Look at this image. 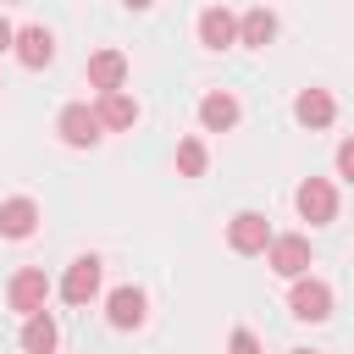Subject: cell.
<instances>
[{
    "mask_svg": "<svg viewBox=\"0 0 354 354\" xmlns=\"http://www.w3.org/2000/svg\"><path fill=\"white\" fill-rule=\"evenodd\" d=\"M293 205H299V216H304L310 227H326V221L337 216V188H332L326 177H304L299 194H293Z\"/></svg>",
    "mask_w": 354,
    "mask_h": 354,
    "instance_id": "cell-1",
    "label": "cell"
},
{
    "mask_svg": "<svg viewBox=\"0 0 354 354\" xmlns=\"http://www.w3.org/2000/svg\"><path fill=\"white\" fill-rule=\"evenodd\" d=\"M44 299H50V277H44L39 266H22V271L11 277V288H6V304H11L17 315H39Z\"/></svg>",
    "mask_w": 354,
    "mask_h": 354,
    "instance_id": "cell-2",
    "label": "cell"
},
{
    "mask_svg": "<svg viewBox=\"0 0 354 354\" xmlns=\"http://www.w3.org/2000/svg\"><path fill=\"white\" fill-rule=\"evenodd\" d=\"M55 133H61L72 149H88V144H100L105 122H100V111H94V105H66V111L55 116Z\"/></svg>",
    "mask_w": 354,
    "mask_h": 354,
    "instance_id": "cell-3",
    "label": "cell"
},
{
    "mask_svg": "<svg viewBox=\"0 0 354 354\" xmlns=\"http://www.w3.org/2000/svg\"><path fill=\"white\" fill-rule=\"evenodd\" d=\"M227 243H232V254H266V249H271L266 216H260V210H238V216L227 221Z\"/></svg>",
    "mask_w": 354,
    "mask_h": 354,
    "instance_id": "cell-4",
    "label": "cell"
},
{
    "mask_svg": "<svg viewBox=\"0 0 354 354\" xmlns=\"http://www.w3.org/2000/svg\"><path fill=\"white\" fill-rule=\"evenodd\" d=\"M266 266L277 271V277H304L310 271V238H299V232H282V238H271V249H266Z\"/></svg>",
    "mask_w": 354,
    "mask_h": 354,
    "instance_id": "cell-5",
    "label": "cell"
},
{
    "mask_svg": "<svg viewBox=\"0 0 354 354\" xmlns=\"http://www.w3.org/2000/svg\"><path fill=\"white\" fill-rule=\"evenodd\" d=\"M288 310H293L299 321H326V315H332V288H326L321 277H293Z\"/></svg>",
    "mask_w": 354,
    "mask_h": 354,
    "instance_id": "cell-6",
    "label": "cell"
},
{
    "mask_svg": "<svg viewBox=\"0 0 354 354\" xmlns=\"http://www.w3.org/2000/svg\"><path fill=\"white\" fill-rule=\"evenodd\" d=\"M94 293H100V254H77L66 266V277H61V299L66 304H88Z\"/></svg>",
    "mask_w": 354,
    "mask_h": 354,
    "instance_id": "cell-7",
    "label": "cell"
},
{
    "mask_svg": "<svg viewBox=\"0 0 354 354\" xmlns=\"http://www.w3.org/2000/svg\"><path fill=\"white\" fill-rule=\"evenodd\" d=\"M144 315H149V299H144V288H116L111 299H105V321L116 326V332H133V326H144Z\"/></svg>",
    "mask_w": 354,
    "mask_h": 354,
    "instance_id": "cell-8",
    "label": "cell"
},
{
    "mask_svg": "<svg viewBox=\"0 0 354 354\" xmlns=\"http://www.w3.org/2000/svg\"><path fill=\"white\" fill-rule=\"evenodd\" d=\"M199 44H205V50L238 44V17H232L227 6H205V11H199Z\"/></svg>",
    "mask_w": 354,
    "mask_h": 354,
    "instance_id": "cell-9",
    "label": "cell"
},
{
    "mask_svg": "<svg viewBox=\"0 0 354 354\" xmlns=\"http://www.w3.org/2000/svg\"><path fill=\"white\" fill-rule=\"evenodd\" d=\"M11 50H17V61H22V66H33V72H39V66H50V61H55V33H50V28H39V22H33V28H17V44H11Z\"/></svg>",
    "mask_w": 354,
    "mask_h": 354,
    "instance_id": "cell-10",
    "label": "cell"
},
{
    "mask_svg": "<svg viewBox=\"0 0 354 354\" xmlns=\"http://www.w3.org/2000/svg\"><path fill=\"white\" fill-rule=\"evenodd\" d=\"M122 83H127V55H122V50H94V55H88V88L111 94V88H122Z\"/></svg>",
    "mask_w": 354,
    "mask_h": 354,
    "instance_id": "cell-11",
    "label": "cell"
},
{
    "mask_svg": "<svg viewBox=\"0 0 354 354\" xmlns=\"http://www.w3.org/2000/svg\"><path fill=\"white\" fill-rule=\"evenodd\" d=\"M199 127H205V133H227V127H238V100H232L227 88H210V94L199 100Z\"/></svg>",
    "mask_w": 354,
    "mask_h": 354,
    "instance_id": "cell-12",
    "label": "cell"
},
{
    "mask_svg": "<svg viewBox=\"0 0 354 354\" xmlns=\"http://www.w3.org/2000/svg\"><path fill=\"white\" fill-rule=\"evenodd\" d=\"M293 116H299L304 127H332V116H337V100H332L326 88H299V100H293Z\"/></svg>",
    "mask_w": 354,
    "mask_h": 354,
    "instance_id": "cell-13",
    "label": "cell"
},
{
    "mask_svg": "<svg viewBox=\"0 0 354 354\" xmlns=\"http://www.w3.org/2000/svg\"><path fill=\"white\" fill-rule=\"evenodd\" d=\"M100 122L105 127H116V133H127V127H138V100L133 94H122V88H111V94H100Z\"/></svg>",
    "mask_w": 354,
    "mask_h": 354,
    "instance_id": "cell-14",
    "label": "cell"
},
{
    "mask_svg": "<svg viewBox=\"0 0 354 354\" xmlns=\"http://www.w3.org/2000/svg\"><path fill=\"white\" fill-rule=\"evenodd\" d=\"M277 39V17L266 11V6H254V11H243L238 17V44H249V50H266Z\"/></svg>",
    "mask_w": 354,
    "mask_h": 354,
    "instance_id": "cell-15",
    "label": "cell"
},
{
    "mask_svg": "<svg viewBox=\"0 0 354 354\" xmlns=\"http://www.w3.org/2000/svg\"><path fill=\"white\" fill-rule=\"evenodd\" d=\"M39 227V205L33 199H6L0 205V238H28Z\"/></svg>",
    "mask_w": 354,
    "mask_h": 354,
    "instance_id": "cell-16",
    "label": "cell"
},
{
    "mask_svg": "<svg viewBox=\"0 0 354 354\" xmlns=\"http://www.w3.org/2000/svg\"><path fill=\"white\" fill-rule=\"evenodd\" d=\"M55 343H61V332H55V321L39 310V315H28V326H22V354H55Z\"/></svg>",
    "mask_w": 354,
    "mask_h": 354,
    "instance_id": "cell-17",
    "label": "cell"
},
{
    "mask_svg": "<svg viewBox=\"0 0 354 354\" xmlns=\"http://www.w3.org/2000/svg\"><path fill=\"white\" fill-rule=\"evenodd\" d=\"M205 166H210L205 144H199V138H183V144H177V171H183V177H205Z\"/></svg>",
    "mask_w": 354,
    "mask_h": 354,
    "instance_id": "cell-18",
    "label": "cell"
},
{
    "mask_svg": "<svg viewBox=\"0 0 354 354\" xmlns=\"http://www.w3.org/2000/svg\"><path fill=\"white\" fill-rule=\"evenodd\" d=\"M337 177H343V183H354V138H343V144H337Z\"/></svg>",
    "mask_w": 354,
    "mask_h": 354,
    "instance_id": "cell-19",
    "label": "cell"
},
{
    "mask_svg": "<svg viewBox=\"0 0 354 354\" xmlns=\"http://www.w3.org/2000/svg\"><path fill=\"white\" fill-rule=\"evenodd\" d=\"M227 348H232V354H260V337H254V332H243V326H238V332H232V343H227Z\"/></svg>",
    "mask_w": 354,
    "mask_h": 354,
    "instance_id": "cell-20",
    "label": "cell"
},
{
    "mask_svg": "<svg viewBox=\"0 0 354 354\" xmlns=\"http://www.w3.org/2000/svg\"><path fill=\"white\" fill-rule=\"evenodd\" d=\"M11 44H17V28H11V22H6V17H0V55H6V50H11Z\"/></svg>",
    "mask_w": 354,
    "mask_h": 354,
    "instance_id": "cell-21",
    "label": "cell"
},
{
    "mask_svg": "<svg viewBox=\"0 0 354 354\" xmlns=\"http://www.w3.org/2000/svg\"><path fill=\"white\" fill-rule=\"evenodd\" d=\"M122 6H127V11H149L155 0H122Z\"/></svg>",
    "mask_w": 354,
    "mask_h": 354,
    "instance_id": "cell-22",
    "label": "cell"
},
{
    "mask_svg": "<svg viewBox=\"0 0 354 354\" xmlns=\"http://www.w3.org/2000/svg\"><path fill=\"white\" fill-rule=\"evenodd\" d=\"M293 354H315V348H293Z\"/></svg>",
    "mask_w": 354,
    "mask_h": 354,
    "instance_id": "cell-23",
    "label": "cell"
},
{
    "mask_svg": "<svg viewBox=\"0 0 354 354\" xmlns=\"http://www.w3.org/2000/svg\"><path fill=\"white\" fill-rule=\"evenodd\" d=\"M0 6H17V0H0Z\"/></svg>",
    "mask_w": 354,
    "mask_h": 354,
    "instance_id": "cell-24",
    "label": "cell"
}]
</instances>
